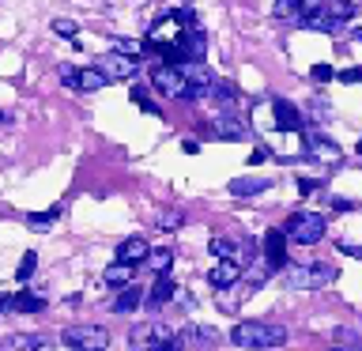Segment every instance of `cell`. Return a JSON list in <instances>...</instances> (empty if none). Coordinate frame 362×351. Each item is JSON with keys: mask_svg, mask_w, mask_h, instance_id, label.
<instances>
[{"mask_svg": "<svg viewBox=\"0 0 362 351\" xmlns=\"http://www.w3.org/2000/svg\"><path fill=\"white\" fill-rule=\"evenodd\" d=\"M313 79H317V84H328V79H332V68H328V64H317V68H313Z\"/></svg>", "mask_w": 362, "mask_h": 351, "instance_id": "cell-31", "label": "cell"}, {"mask_svg": "<svg viewBox=\"0 0 362 351\" xmlns=\"http://www.w3.org/2000/svg\"><path fill=\"white\" fill-rule=\"evenodd\" d=\"M264 260H268V268L287 265V234L283 231H268L264 234Z\"/></svg>", "mask_w": 362, "mask_h": 351, "instance_id": "cell-11", "label": "cell"}, {"mask_svg": "<svg viewBox=\"0 0 362 351\" xmlns=\"http://www.w3.org/2000/svg\"><path fill=\"white\" fill-rule=\"evenodd\" d=\"M310 155L321 159V163H339V147L325 136H310Z\"/></svg>", "mask_w": 362, "mask_h": 351, "instance_id": "cell-21", "label": "cell"}, {"mask_svg": "<svg viewBox=\"0 0 362 351\" xmlns=\"http://www.w3.org/2000/svg\"><path fill=\"white\" fill-rule=\"evenodd\" d=\"M132 98H136V106H140V110H147V113H155V106H151V98H147V95H144L140 87H132Z\"/></svg>", "mask_w": 362, "mask_h": 351, "instance_id": "cell-29", "label": "cell"}, {"mask_svg": "<svg viewBox=\"0 0 362 351\" xmlns=\"http://www.w3.org/2000/svg\"><path fill=\"white\" fill-rule=\"evenodd\" d=\"M136 280V265H121V260H113V265L102 272V283H106V287H129V283Z\"/></svg>", "mask_w": 362, "mask_h": 351, "instance_id": "cell-14", "label": "cell"}, {"mask_svg": "<svg viewBox=\"0 0 362 351\" xmlns=\"http://www.w3.org/2000/svg\"><path fill=\"white\" fill-rule=\"evenodd\" d=\"M61 79H64V87L83 91V95H90V91H98V87H106V76H102L98 68H61Z\"/></svg>", "mask_w": 362, "mask_h": 351, "instance_id": "cell-9", "label": "cell"}, {"mask_svg": "<svg viewBox=\"0 0 362 351\" xmlns=\"http://www.w3.org/2000/svg\"><path fill=\"white\" fill-rule=\"evenodd\" d=\"M158 226H163V231H177V226H181V212H163V215H158Z\"/></svg>", "mask_w": 362, "mask_h": 351, "instance_id": "cell-28", "label": "cell"}, {"mask_svg": "<svg viewBox=\"0 0 362 351\" xmlns=\"http://www.w3.org/2000/svg\"><path fill=\"white\" fill-rule=\"evenodd\" d=\"M0 121H8V117H4V113H0Z\"/></svg>", "mask_w": 362, "mask_h": 351, "instance_id": "cell-38", "label": "cell"}, {"mask_svg": "<svg viewBox=\"0 0 362 351\" xmlns=\"http://www.w3.org/2000/svg\"><path fill=\"white\" fill-rule=\"evenodd\" d=\"M332 351H339V347H332Z\"/></svg>", "mask_w": 362, "mask_h": 351, "instance_id": "cell-39", "label": "cell"}, {"mask_svg": "<svg viewBox=\"0 0 362 351\" xmlns=\"http://www.w3.org/2000/svg\"><path fill=\"white\" fill-rule=\"evenodd\" d=\"M332 208H336V212H347V208H355V204H351V200H339V197H336V200H332Z\"/></svg>", "mask_w": 362, "mask_h": 351, "instance_id": "cell-35", "label": "cell"}, {"mask_svg": "<svg viewBox=\"0 0 362 351\" xmlns=\"http://www.w3.org/2000/svg\"><path fill=\"white\" fill-rule=\"evenodd\" d=\"M211 129L219 140H242V136L249 132V125L242 117H234V113H219V117H211Z\"/></svg>", "mask_w": 362, "mask_h": 351, "instance_id": "cell-12", "label": "cell"}, {"mask_svg": "<svg viewBox=\"0 0 362 351\" xmlns=\"http://www.w3.org/2000/svg\"><path fill=\"white\" fill-rule=\"evenodd\" d=\"M61 344L72 347V351H106L110 333L102 325H68L61 333Z\"/></svg>", "mask_w": 362, "mask_h": 351, "instance_id": "cell-4", "label": "cell"}, {"mask_svg": "<svg viewBox=\"0 0 362 351\" xmlns=\"http://www.w3.org/2000/svg\"><path fill=\"white\" fill-rule=\"evenodd\" d=\"M181 340H192V344H197V340H200V344H215V340H219V336H215V328L192 325V328H185V333H181Z\"/></svg>", "mask_w": 362, "mask_h": 351, "instance_id": "cell-23", "label": "cell"}, {"mask_svg": "<svg viewBox=\"0 0 362 351\" xmlns=\"http://www.w3.org/2000/svg\"><path fill=\"white\" fill-rule=\"evenodd\" d=\"M272 113H276V125H279V129H291V132H298V129H302V113L294 110L291 102L276 98V102H272Z\"/></svg>", "mask_w": 362, "mask_h": 351, "instance_id": "cell-15", "label": "cell"}, {"mask_svg": "<svg viewBox=\"0 0 362 351\" xmlns=\"http://www.w3.org/2000/svg\"><path fill=\"white\" fill-rule=\"evenodd\" d=\"M181 68V76H185V102H197V98H204V95H211V72L204 68L200 61H185V64H177Z\"/></svg>", "mask_w": 362, "mask_h": 351, "instance_id": "cell-7", "label": "cell"}, {"mask_svg": "<svg viewBox=\"0 0 362 351\" xmlns=\"http://www.w3.org/2000/svg\"><path fill=\"white\" fill-rule=\"evenodd\" d=\"M358 155H362V140H358Z\"/></svg>", "mask_w": 362, "mask_h": 351, "instance_id": "cell-36", "label": "cell"}, {"mask_svg": "<svg viewBox=\"0 0 362 351\" xmlns=\"http://www.w3.org/2000/svg\"><path fill=\"white\" fill-rule=\"evenodd\" d=\"M34 265H38V257H34V253H23L19 268H16V280H30V276H34Z\"/></svg>", "mask_w": 362, "mask_h": 351, "instance_id": "cell-27", "label": "cell"}, {"mask_svg": "<svg viewBox=\"0 0 362 351\" xmlns=\"http://www.w3.org/2000/svg\"><path fill=\"white\" fill-rule=\"evenodd\" d=\"M177 340H174V328H166V325H140V328H132L129 333V347L132 351H170Z\"/></svg>", "mask_w": 362, "mask_h": 351, "instance_id": "cell-5", "label": "cell"}, {"mask_svg": "<svg viewBox=\"0 0 362 351\" xmlns=\"http://www.w3.org/2000/svg\"><path fill=\"white\" fill-rule=\"evenodd\" d=\"M238 280H242V265H238L234 257H223L219 265H215V268L208 272V283H211L215 291H230Z\"/></svg>", "mask_w": 362, "mask_h": 351, "instance_id": "cell-10", "label": "cell"}, {"mask_svg": "<svg viewBox=\"0 0 362 351\" xmlns=\"http://www.w3.org/2000/svg\"><path fill=\"white\" fill-rule=\"evenodd\" d=\"M151 87L158 91V95H166V98H181L185 95V76H181L177 64H158L151 72Z\"/></svg>", "mask_w": 362, "mask_h": 351, "instance_id": "cell-8", "label": "cell"}, {"mask_svg": "<svg viewBox=\"0 0 362 351\" xmlns=\"http://www.w3.org/2000/svg\"><path fill=\"white\" fill-rule=\"evenodd\" d=\"M230 344L245 347V351H268V347L287 344V328L272 325V321H238L230 328Z\"/></svg>", "mask_w": 362, "mask_h": 351, "instance_id": "cell-1", "label": "cell"}, {"mask_svg": "<svg viewBox=\"0 0 362 351\" xmlns=\"http://www.w3.org/2000/svg\"><path fill=\"white\" fill-rule=\"evenodd\" d=\"M38 310H45L42 294H34V291H16L11 294V313H38Z\"/></svg>", "mask_w": 362, "mask_h": 351, "instance_id": "cell-17", "label": "cell"}, {"mask_svg": "<svg viewBox=\"0 0 362 351\" xmlns=\"http://www.w3.org/2000/svg\"><path fill=\"white\" fill-rule=\"evenodd\" d=\"M336 280V268L317 260V265H283V283L294 291H317V287H328Z\"/></svg>", "mask_w": 362, "mask_h": 351, "instance_id": "cell-2", "label": "cell"}, {"mask_svg": "<svg viewBox=\"0 0 362 351\" xmlns=\"http://www.w3.org/2000/svg\"><path fill=\"white\" fill-rule=\"evenodd\" d=\"M53 34H57V38H76L79 27H76L72 19H53Z\"/></svg>", "mask_w": 362, "mask_h": 351, "instance_id": "cell-26", "label": "cell"}, {"mask_svg": "<svg viewBox=\"0 0 362 351\" xmlns=\"http://www.w3.org/2000/svg\"><path fill=\"white\" fill-rule=\"evenodd\" d=\"M170 351H181V347H177V344H174V347H170Z\"/></svg>", "mask_w": 362, "mask_h": 351, "instance_id": "cell-37", "label": "cell"}, {"mask_svg": "<svg viewBox=\"0 0 362 351\" xmlns=\"http://www.w3.org/2000/svg\"><path fill=\"white\" fill-rule=\"evenodd\" d=\"M140 302H144V291L136 287V283H129V287H121V294L113 299V313H132V310H140Z\"/></svg>", "mask_w": 362, "mask_h": 351, "instance_id": "cell-18", "label": "cell"}, {"mask_svg": "<svg viewBox=\"0 0 362 351\" xmlns=\"http://www.w3.org/2000/svg\"><path fill=\"white\" fill-rule=\"evenodd\" d=\"M339 249H344L347 257H362V246H347V242H339Z\"/></svg>", "mask_w": 362, "mask_h": 351, "instance_id": "cell-33", "label": "cell"}, {"mask_svg": "<svg viewBox=\"0 0 362 351\" xmlns=\"http://www.w3.org/2000/svg\"><path fill=\"white\" fill-rule=\"evenodd\" d=\"M283 234L291 238V242H298V246H317L325 238V215H317V212H294L287 226H283Z\"/></svg>", "mask_w": 362, "mask_h": 351, "instance_id": "cell-3", "label": "cell"}, {"mask_svg": "<svg viewBox=\"0 0 362 351\" xmlns=\"http://www.w3.org/2000/svg\"><path fill=\"white\" fill-rule=\"evenodd\" d=\"M144 265L151 268L155 276H166V272H170V265H174V249H166V246H158V249H147Z\"/></svg>", "mask_w": 362, "mask_h": 351, "instance_id": "cell-19", "label": "cell"}, {"mask_svg": "<svg viewBox=\"0 0 362 351\" xmlns=\"http://www.w3.org/2000/svg\"><path fill=\"white\" fill-rule=\"evenodd\" d=\"M95 68L106 76V84H110V79H117V84H121V79H132L136 72H140V57H132V53H124V50H113V53L102 57Z\"/></svg>", "mask_w": 362, "mask_h": 351, "instance_id": "cell-6", "label": "cell"}, {"mask_svg": "<svg viewBox=\"0 0 362 351\" xmlns=\"http://www.w3.org/2000/svg\"><path fill=\"white\" fill-rule=\"evenodd\" d=\"M174 294H177V287H174V280H170V272L166 276H155V287H151V294H147V306L158 310V306H166Z\"/></svg>", "mask_w": 362, "mask_h": 351, "instance_id": "cell-16", "label": "cell"}, {"mask_svg": "<svg viewBox=\"0 0 362 351\" xmlns=\"http://www.w3.org/2000/svg\"><path fill=\"white\" fill-rule=\"evenodd\" d=\"M272 11H276V19H298V0H276Z\"/></svg>", "mask_w": 362, "mask_h": 351, "instance_id": "cell-25", "label": "cell"}, {"mask_svg": "<svg viewBox=\"0 0 362 351\" xmlns=\"http://www.w3.org/2000/svg\"><path fill=\"white\" fill-rule=\"evenodd\" d=\"M0 313H11V294L0 291Z\"/></svg>", "mask_w": 362, "mask_h": 351, "instance_id": "cell-32", "label": "cell"}, {"mask_svg": "<svg viewBox=\"0 0 362 351\" xmlns=\"http://www.w3.org/2000/svg\"><path fill=\"white\" fill-rule=\"evenodd\" d=\"M147 246L144 238H124V242L117 246V260L121 265H144V257H147Z\"/></svg>", "mask_w": 362, "mask_h": 351, "instance_id": "cell-13", "label": "cell"}, {"mask_svg": "<svg viewBox=\"0 0 362 351\" xmlns=\"http://www.w3.org/2000/svg\"><path fill=\"white\" fill-rule=\"evenodd\" d=\"M268 185H272L268 178H234L230 192H234V197H257V192H264Z\"/></svg>", "mask_w": 362, "mask_h": 351, "instance_id": "cell-20", "label": "cell"}, {"mask_svg": "<svg viewBox=\"0 0 362 351\" xmlns=\"http://www.w3.org/2000/svg\"><path fill=\"white\" fill-rule=\"evenodd\" d=\"M313 189H317V181H310V178L298 181V192H302V197H305V192H313Z\"/></svg>", "mask_w": 362, "mask_h": 351, "instance_id": "cell-34", "label": "cell"}, {"mask_svg": "<svg viewBox=\"0 0 362 351\" xmlns=\"http://www.w3.org/2000/svg\"><path fill=\"white\" fill-rule=\"evenodd\" d=\"M211 95L219 98L223 106H230V102H238V87H234V84H226V79H223V84H211Z\"/></svg>", "mask_w": 362, "mask_h": 351, "instance_id": "cell-24", "label": "cell"}, {"mask_svg": "<svg viewBox=\"0 0 362 351\" xmlns=\"http://www.w3.org/2000/svg\"><path fill=\"white\" fill-rule=\"evenodd\" d=\"M57 215H61V208H49V212H34V215H27V226H30V231H49Z\"/></svg>", "mask_w": 362, "mask_h": 351, "instance_id": "cell-22", "label": "cell"}, {"mask_svg": "<svg viewBox=\"0 0 362 351\" xmlns=\"http://www.w3.org/2000/svg\"><path fill=\"white\" fill-rule=\"evenodd\" d=\"M339 79H344V84H362V68H344Z\"/></svg>", "mask_w": 362, "mask_h": 351, "instance_id": "cell-30", "label": "cell"}]
</instances>
